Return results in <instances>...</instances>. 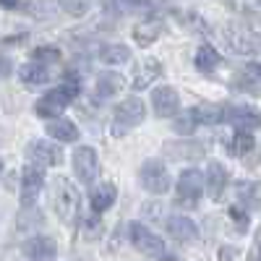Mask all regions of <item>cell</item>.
<instances>
[{
	"label": "cell",
	"mask_w": 261,
	"mask_h": 261,
	"mask_svg": "<svg viewBox=\"0 0 261 261\" xmlns=\"http://www.w3.org/2000/svg\"><path fill=\"white\" fill-rule=\"evenodd\" d=\"M50 201H53V209H55L58 220H60L63 225H76L81 199H79L76 186H73L68 178L58 175V178L53 180V196H50Z\"/></svg>",
	"instance_id": "cell-1"
},
{
	"label": "cell",
	"mask_w": 261,
	"mask_h": 261,
	"mask_svg": "<svg viewBox=\"0 0 261 261\" xmlns=\"http://www.w3.org/2000/svg\"><path fill=\"white\" fill-rule=\"evenodd\" d=\"M79 84L76 81H65L60 86H55V89H50L45 97H39L37 105H34V113L39 118H58L65 107H68L76 97H79Z\"/></svg>",
	"instance_id": "cell-2"
},
{
	"label": "cell",
	"mask_w": 261,
	"mask_h": 261,
	"mask_svg": "<svg viewBox=\"0 0 261 261\" xmlns=\"http://www.w3.org/2000/svg\"><path fill=\"white\" fill-rule=\"evenodd\" d=\"M146 118V107L139 97H128L115 107V115H113V130L115 136H125L130 134L141 120Z\"/></svg>",
	"instance_id": "cell-3"
},
{
	"label": "cell",
	"mask_w": 261,
	"mask_h": 261,
	"mask_svg": "<svg viewBox=\"0 0 261 261\" xmlns=\"http://www.w3.org/2000/svg\"><path fill=\"white\" fill-rule=\"evenodd\" d=\"M139 183H141V188H144L146 193L162 196V193L170 191L172 178H170L167 167H165L160 160H144L141 167H139Z\"/></svg>",
	"instance_id": "cell-4"
},
{
	"label": "cell",
	"mask_w": 261,
	"mask_h": 261,
	"mask_svg": "<svg viewBox=\"0 0 261 261\" xmlns=\"http://www.w3.org/2000/svg\"><path fill=\"white\" fill-rule=\"evenodd\" d=\"M128 235H130V243H134V248L139 253H144L146 258H165V241L157 235V232H151L146 225L141 222H130L128 225Z\"/></svg>",
	"instance_id": "cell-5"
},
{
	"label": "cell",
	"mask_w": 261,
	"mask_h": 261,
	"mask_svg": "<svg viewBox=\"0 0 261 261\" xmlns=\"http://www.w3.org/2000/svg\"><path fill=\"white\" fill-rule=\"evenodd\" d=\"M73 170H76V178L81 183H94L97 172H99V157L92 146H79L73 151Z\"/></svg>",
	"instance_id": "cell-6"
},
{
	"label": "cell",
	"mask_w": 261,
	"mask_h": 261,
	"mask_svg": "<svg viewBox=\"0 0 261 261\" xmlns=\"http://www.w3.org/2000/svg\"><path fill=\"white\" fill-rule=\"evenodd\" d=\"M162 151H165V157L167 160H178V162H196V160H201L206 154V149L201 141H165L162 144Z\"/></svg>",
	"instance_id": "cell-7"
},
{
	"label": "cell",
	"mask_w": 261,
	"mask_h": 261,
	"mask_svg": "<svg viewBox=\"0 0 261 261\" xmlns=\"http://www.w3.org/2000/svg\"><path fill=\"white\" fill-rule=\"evenodd\" d=\"M27 154L34 165H42V167H55L63 162V151L58 144L53 141H45V139H37L27 146Z\"/></svg>",
	"instance_id": "cell-8"
},
{
	"label": "cell",
	"mask_w": 261,
	"mask_h": 261,
	"mask_svg": "<svg viewBox=\"0 0 261 261\" xmlns=\"http://www.w3.org/2000/svg\"><path fill=\"white\" fill-rule=\"evenodd\" d=\"M151 107H154L157 118H172L180 113V94L172 86H157L151 92Z\"/></svg>",
	"instance_id": "cell-9"
},
{
	"label": "cell",
	"mask_w": 261,
	"mask_h": 261,
	"mask_svg": "<svg viewBox=\"0 0 261 261\" xmlns=\"http://www.w3.org/2000/svg\"><path fill=\"white\" fill-rule=\"evenodd\" d=\"M45 186V172L37 165H29L21 172V206H32L37 201V196Z\"/></svg>",
	"instance_id": "cell-10"
},
{
	"label": "cell",
	"mask_w": 261,
	"mask_h": 261,
	"mask_svg": "<svg viewBox=\"0 0 261 261\" xmlns=\"http://www.w3.org/2000/svg\"><path fill=\"white\" fill-rule=\"evenodd\" d=\"M225 118L238 130H251V134H253L256 128H261V113L256 110V107H251V105H235V107H230V110L225 113Z\"/></svg>",
	"instance_id": "cell-11"
},
{
	"label": "cell",
	"mask_w": 261,
	"mask_h": 261,
	"mask_svg": "<svg viewBox=\"0 0 261 261\" xmlns=\"http://www.w3.org/2000/svg\"><path fill=\"white\" fill-rule=\"evenodd\" d=\"M201 193H204V178H201V172L199 170H183L180 178H178V199L193 204V201L201 199Z\"/></svg>",
	"instance_id": "cell-12"
},
{
	"label": "cell",
	"mask_w": 261,
	"mask_h": 261,
	"mask_svg": "<svg viewBox=\"0 0 261 261\" xmlns=\"http://www.w3.org/2000/svg\"><path fill=\"white\" fill-rule=\"evenodd\" d=\"M227 183H230V172H227V167L222 165V162H209V167H206V178H204V188L209 191V196L214 201H220L222 199V193H225V188H227Z\"/></svg>",
	"instance_id": "cell-13"
},
{
	"label": "cell",
	"mask_w": 261,
	"mask_h": 261,
	"mask_svg": "<svg viewBox=\"0 0 261 261\" xmlns=\"http://www.w3.org/2000/svg\"><path fill=\"white\" fill-rule=\"evenodd\" d=\"M55 253H58V246L47 235H34L24 243V256L29 261H55Z\"/></svg>",
	"instance_id": "cell-14"
},
{
	"label": "cell",
	"mask_w": 261,
	"mask_h": 261,
	"mask_svg": "<svg viewBox=\"0 0 261 261\" xmlns=\"http://www.w3.org/2000/svg\"><path fill=\"white\" fill-rule=\"evenodd\" d=\"M167 232H170L172 241H178V243H193L196 238H199V227H196V222L188 220V217H183V214L170 217L167 220Z\"/></svg>",
	"instance_id": "cell-15"
},
{
	"label": "cell",
	"mask_w": 261,
	"mask_h": 261,
	"mask_svg": "<svg viewBox=\"0 0 261 261\" xmlns=\"http://www.w3.org/2000/svg\"><path fill=\"white\" fill-rule=\"evenodd\" d=\"M120 89H125V79L120 73H115V71L99 73L97 76V84H94V99H110Z\"/></svg>",
	"instance_id": "cell-16"
},
{
	"label": "cell",
	"mask_w": 261,
	"mask_h": 261,
	"mask_svg": "<svg viewBox=\"0 0 261 261\" xmlns=\"http://www.w3.org/2000/svg\"><path fill=\"white\" fill-rule=\"evenodd\" d=\"M47 134L55 139V141H65V144H71V141H76L79 139V128H76V123L73 120H68V118H53L50 123H47Z\"/></svg>",
	"instance_id": "cell-17"
},
{
	"label": "cell",
	"mask_w": 261,
	"mask_h": 261,
	"mask_svg": "<svg viewBox=\"0 0 261 261\" xmlns=\"http://www.w3.org/2000/svg\"><path fill=\"white\" fill-rule=\"evenodd\" d=\"M193 115H196V123L201 125H220L225 120V110L222 105H214V102H201L193 107Z\"/></svg>",
	"instance_id": "cell-18"
},
{
	"label": "cell",
	"mask_w": 261,
	"mask_h": 261,
	"mask_svg": "<svg viewBox=\"0 0 261 261\" xmlns=\"http://www.w3.org/2000/svg\"><path fill=\"white\" fill-rule=\"evenodd\" d=\"M18 76H21V81L29 84V86H39V84H47V81H50L47 65L39 63V60H32V63H27V65H21Z\"/></svg>",
	"instance_id": "cell-19"
},
{
	"label": "cell",
	"mask_w": 261,
	"mask_h": 261,
	"mask_svg": "<svg viewBox=\"0 0 261 261\" xmlns=\"http://www.w3.org/2000/svg\"><path fill=\"white\" fill-rule=\"evenodd\" d=\"M115 196H118V191H115L113 183H102V186H97V188L92 191V196H89L92 209H94L97 214H99V212H107V209L115 204Z\"/></svg>",
	"instance_id": "cell-20"
},
{
	"label": "cell",
	"mask_w": 261,
	"mask_h": 261,
	"mask_svg": "<svg viewBox=\"0 0 261 261\" xmlns=\"http://www.w3.org/2000/svg\"><path fill=\"white\" fill-rule=\"evenodd\" d=\"M238 199L241 204L251 212H258L261 209V180H248V183H241L238 188Z\"/></svg>",
	"instance_id": "cell-21"
},
{
	"label": "cell",
	"mask_w": 261,
	"mask_h": 261,
	"mask_svg": "<svg viewBox=\"0 0 261 261\" xmlns=\"http://www.w3.org/2000/svg\"><path fill=\"white\" fill-rule=\"evenodd\" d=\"M227 39H230V47L235 50V53H256L261 45H258V39L248 32V29H238V32H230L227 34Z\"/></svg>",
	"instance_id": "cell-22"
},
{
	"label": "cell",
	"mask_w": 261,
	"mask_h": 261,
	"mask_svg": "<svg viewBox=\"0 0 261 261\" xmlns=\"http://www.w3.org/2000/svg\"><path fill=\"white\" fill-rule=\"evenodd\" d=\"M193 63H196V68H199L201 73H212L217 65H220V53H217L212 45H201L199 50H196Z\"/></svg>",
	"instance_id": "cell-23"
},
{
	"label": "cell",
	"mask_w": 261,
	"mask_h": 261,
	"mask_svg": "<svg viewBox=\"0 0 261 261\" xmlns=\"http://www.w3.org/2000/svg\"><path fill=\"white\" fill-rule=\"evenodd\" d=\"M99 60L105 63V65H123L125 60H130V50H128V45H105L102 50H99Z\"/></svg>",
	"instance_id": "cell-24"
},
{
	"label": "cell",
	"mask_w": 261,
	"mask_h": 261,
	"mask_svg": "<svg viewBox=\"0 0 261 261\" xmlns=\"http://www.w3.org/2000/svg\"><path fill=\"white\" fill-rule=\"evenodd\" d=\"M232 149V154H238V157H243V154H248V151L256 146V141H253V134L251 130H235V136H232V144H230Z\"/></svg>",
	"instance_id": "cell-25"
},
{
	"label": "cell",
	"mask_w": 261,
	"mask_h": 261,
	"mask_svg": "<svg viewBox=\"0 0 261 261\" xmlns=\"http://www.w3.org/2000/svg\"><path fill=\"white\" fill-rule=\"evenodd\" d=\"M196 125H199V123H196L193 110H186V113H180V118H178L175 123H172V130H175V134H180V136H191Z\"/></svg>",
	"instance_id": "cell-26"
},
{
	"label": "cell",
	"mask_w": 261,
	"mask_h": 261,
	"mask_svg": "<svg viewBox=\"0 0 261 261\" xmlns=\"http://www.w3.org/2000/svg\"><path fill=\"white\" fill-rule=\"evenodd\" d=\"M60 8L68 13V16H84V13H89L92 8V0H60Z\"/></svg>",
	"instance_id": "cell-27"
},
{
	"label": "cell",
	"mask_w": 261,
	"mask_h": 261,
	"mask_svg": "<svg viewBox=\"0 0 261 261\" xmlns=\"http://www.w3.org/2000/svg\"><path fill=\"white\" fill-rule=\"evenodd\" d=\"M34 60H39V63H58L60 60V50H55V47H37L34 50V55H32Z\"/></svg>",
	"instance_id": "cell-28"
},
{
	"label": "cell",
	"mask_w": 261,
	"mask_h": 261,
	"mask_svg": "<svg viewBox=\"0 0 261 261\" xmlns=\"http://www.w3.org/2000/svg\"><path fill=\"white\" fill-rule=\"evenodd\" d=\"M230 217H232V222H235L238 227H241V230H246V227H248V217H246L241 209H238V206H232V209H230Z\"/></svg>",
	"instance_id": "cell-29"
},
{
	"label": "cell",
	"mask_w": 261,
	"mask_h": 261,
	"mask_svg": "<svg viewBox=\"0 0 261 261\" xmlns=\"http://www.w3.org/2000/svg\"><path fill=\"white\" fill-rule=\"evenodd\" d=\"M8 73H11V60L0 58V76H8Z\"/></svg>",
	"instance_id": "cell-30"
},
{
	"label": "cell",
	"mask_w": 261,
	"mask_h": 261,
	"mask_svg": "<svg viewBox=\"0 0 261 261\" xmlns=\"http://www.w3.org/2000/svg\"><path fill=\"white\" fill-rule=\"evenodd\" d=\"M248 73H251L253 79L261 81V63H251V65H248Z\"/></svg>",
	"instance_id": "cell-31"
},
{
	"label": "cell",
	"mask_w": 261,
	"mask_h": 261,
	"mask_svg": "<svg viewBox=\"0 0 261 261\" xmlns=\"http://www.w3.org/2000/svg\"><path fill=\"white\" fill-rule=\"evenodd\" d=\"M18 0H0V8H16Z\"/></svg>",
	"instance_id": "cell-32"
},
{
	"label": "cell",
	"mask_w": 261,
	"mask_h": 261,
	"mask_svg": "<svg viewBox=\"0 0 261 261\" xmlns=\"http://www.w3.org/2000/svg\"><path fill=\"white\" fill-rule=\"evenodd\" d=\"M120 3H128V6H141L144 0H120Z\"/></svg>",
	"instance_id": "cell-33"
},
{
	"label": "cell",
	"mask_w": 261,
	"mask_h": 261,
	"mask_svg": "<svg viewBox=\"0 0 261 261\" xmlns=\"http://www.w3.org/2000/svg\"><path fill=\"white\" fill-rule=\"evenodd\" d=\"M0 172H3V160H0Z\"/></svg>",
	"instance_id": "cell-34"
}]
</instances>
